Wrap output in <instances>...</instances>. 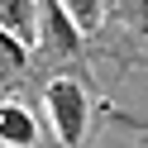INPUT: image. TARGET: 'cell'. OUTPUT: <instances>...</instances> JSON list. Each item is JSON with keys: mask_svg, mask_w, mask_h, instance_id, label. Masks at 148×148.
<instances>
[{"mask_svg": "<svg viewBox=\"0 0 148 148\" xmlns=\"http://www.w3.org/2000/svg\"><path fill=\"white\" fill-rule=\"evenodd\" d=\"M43 100H48V115H53L58 138L67 148H77L81 138H86V91H81L72 77H58V81H48Z\"/></svg>", "mask_w": 148, "mask_h": 148, "instance_id": "obj_1", "label": "cell"}, {"mask_svg": "<svg viewBox=\"0 0 148 148\" xmlns=\"http://www.w3.org/2000/svg\"><path fill=\"white\" fill-rule=\"evenodd\" d=\"M38 24H43V43L53 53H62V58L81 53V29H77V19L67 14L62 0H38Z\"/></svg>", "mask_w": 148, "mask_h": 148, "instance_id": "obj_2", "label": "cell"}, {"mask_svg": "<svg viewBox=\"0 0 148 148\" xmlns=\"http://www.w3.org/2000/svg\"><path fill=\"white\" fill-rule=\"evenodd\" d=\"M0 29H10L19 43H38V0H0Z\"/></svg>", "mask_w": 148, "mask_h": 148, "instance_id": "obj_3", "label": "cell"}, {"mask_svg": "<svg viewBox=\"0 0 148 148\" xmlns=\"http://www.w3.org/2000/svg\"><path fill=\"white\" fill-rule=\"evenodd\" d=\"M34 138H38L34 115H29L24 105H14V100H0V143H10V148H29Z\"/></svg>", "mask_w": 148, "mask_h": 148, "instance_id": "obj_4", "label": "cell"}, {"mask_svg": "<svg viewBox=\"0 0 148 148\" xmlns=\"http://www.w3.org/2000/svg\"><path fill=\"white\" fill-rule=\"evenodd\" d=\"M62 5H67V14L77 19L81 34H96L100 19H105V0H62Z\"/></svg>", "mask_w": 148, "mask_h": 148, "instance_id": "obj_5", "label": "cell"}, {"mask_svg": "<svg viewBox=\"0 0 148 148\" xmlns=\"http://www.w3.org/2000/svg\"><path fill=\"white\" fill-rule=\"evenodd\" d=\"M0 62H5L10 72H19L24 62H29V43H19L10 29H0Z\"/></svg>", "mask_w": 148, "mask_h": 148, "instance_id": "obj_6", "label": "cell"}, {"mask_svg": "<svg viewBox=\"0 0 148 148\" xmlns=\"http://www.w3.org/2000/svg\"><path fill=\"white\" fill-rule=\"evenodd\" d=\"M124 19L148 38V0H124Z\"/></svg>", "mask_w": 148, "mask_h": 148, "instance_id": "obj_7", "label": "cell"}]
</instances>
